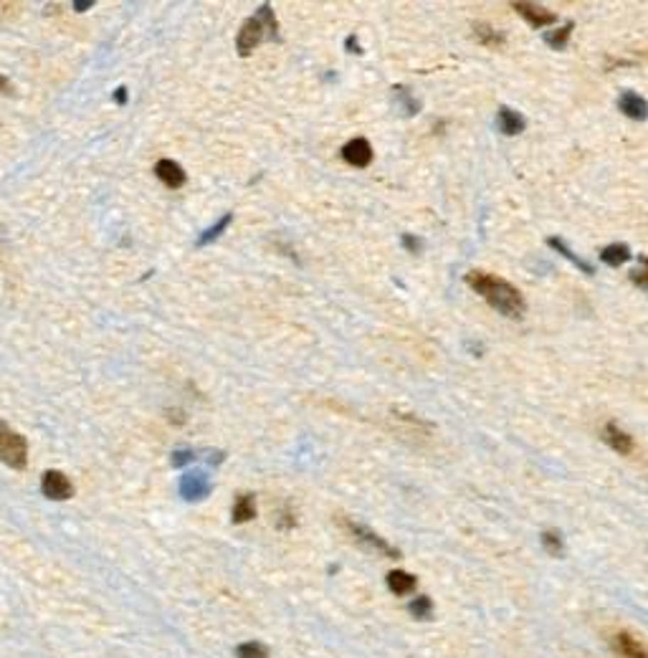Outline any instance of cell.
Wrapping results in <instances>:
<instances>
[{
    "label": "cell",
    "mask_w": 648,
    "mask_h": 658,
    "mask_svg": "<svg viewBox=\"0 0 648 658\" xmlns=\"http://www.w3.org/2000/svg\"><path fill=\"white\" fill-rule=\"evenodd\" d=\"M466 284L476 291L479 296H484L489 304L497 309L499 314L509 319H519L524 314V296L517 286H512L509 281L494 276V274H484V271H469L466 274Z\"/></svg>",
    "instance_id": "1"
},
{
    "label": "cell",
    "mask_w": 648,
    "mask_h": 658,
    "mask_svg": "<svg viewBox=\"0 0 648 658\" xmlns=\"http://www.w3.org/2000/svg\"><path fill=\"white\" fill-rule=\"evenodd\" d=\"M264 38H276V21H274V11L271 6H264L256 11L254 18H249L246 23L241 26L236 38V46L241 56H249L256 46H259Z\"/></svg>",
    "instance_id": "2"
},
{
    "label": "cell",
    "mask_w": 648,
    "mask_h": 658,
    "mask_svg": "<svg viewBox=\"0 0 648 658\" xmlns=\"http://www.w3.org/2000/svg\"><path fill=\"white\" fill-rule=\"evenodd\" d=\"M0 461L11 468H23L28 461V443L21 433L0 421Z\"/></svg>",
    "instance_id": "3"
},
{
    "label": "cell",
    "mask_w": 648,
    "mask_h": 658,
    "mask_svg": "<svg viewBox=\"0 0 648 658\" xmlns=\"http://www.w3.org/2000/svg\"><path fill=\"white\" fill-rule=\"evenodd\" d=\"M342 527L352 534L357 542H362L364 547H370V549H375V552H380V554H385V557H400V552L395 547H390L388 542L382 537H377L375 532L372 529H367V527H362V524H357V522H350V519H342Z\"/></svg>",
    "instance_id": "4"
},
{
    "label": "cell",
    "mask_w": 648,
    "mask_h": 658,
    "mask_svg": "<svg viewBox=\"0 0 648 658\" xmlns=\"http://www.w3.org/2000/svg\"><path fill=\"white\" fill-rule=\"evenodd\" d=\"M40 489L53 502H64V499H69L74 494V486H71V481L61 471H46L43 481H40Z\"/></svg>",
    "instance_id": "5"
},
{
    "label": "cell",
    "mask_w": 648,
    "mask_h": 658,
    "mask_svg": "<svg viewBox=\"0 0 648 658\" xmlns=\"http://www.w3.org/2000/svg\"><path fill=\"white\" fill-rule=\"evenodd\" d=\"M342 157H345V162L352 165V168H367L372 162V147L364 137H355L342 147Z\"/></svg>",
    "instance_id": "6"
},
{
    "label": "cell",
    "mask_w": 648,
    "mask_h": 658,
    "mask_svg": "<svg viewBox=\"0 0 648 658\" xmlns=\"http://www.w3.org/2000/svg\"><path fill=\"white\" fill-rule=\"evenodd\" d=\"M512 8L524 18L526 23L534 26V28H544V26H552L557 21L555 13L537 6V3H512Z\"/></svg>",
    "instance_id": "7"
},
{
    "label": "cell",
    "mask_w": 648,
    "mask_h": 658,
    "mask_svg": "<svg viewBox=\"0 0 648 658\" xmlns=\"http://www.w3.org/2000/svg\"><path fill=\"white\" fill-rule=\"evenodd\" d=\"M603 441H605L615 453H620V456L633 453V438L625 433L623 428H620L615 421H608L605 426H603Z\"/></svg>",
    "instance_id": "8"
},
{
    "label": "cell",
    "mask_w": 648,
    "mask_h": 658,
    "mask_svg": "<svg viewBox=\"0 0 648 658\" xmlns=\"http://www.w3.org/2000/svg\"><path fill=\"white\" fill-rule=\"evenodd\" d=\"M180 494L188 502H200L210 494V481L205 479V474H188L180 481Z\"/></svg>",
    "instance_id": "9"
},
{
    "label": "cell",
    "mask_w": 648,
    "mask_h": 658,
    "mask_svg": "<svg viewBox=\"0 0 648 658\" xmlns=\"http://www.w3.org/2000/svg\"><path fill=\"white\" fill-rule=\"evenodd\" d=\"M618 109L636 122L648 119V102L643 97H638L636 92H625L623 97L618 99Z\"/></svg>",
    "instance_id": "10"
},
{
    "label": "cell",
    "mask_w": 648,
    "mask_h": 658,
    "mask_svg": "<svg viewBox=\"0 0 648 658\" xmlns=\"http://www.w3.org/2000/svg\"><path fill=\"white\" fill-rule=\"evenodd\" d=\"M155 175L168 185V188H183L185 185V170L173 160H160L155 165Z\"/></svg>",
    "instance_id": "11"
},
{
    "label": "cell",
    "mask_w": 648,
    "mask_h": 658,
    "mask_svg": "<svg viewBox=\"0 0 648 658\" xmlns=\"http://www.w3.org/2000/svg\"><path fill=\"white\" fill-rule=\"evenodd\" d=\"M524 127H526L524 117L517 109H509V107H502V109H499V129H502V134L517 137V134L524 132Z\"/></svg>",
    "instance_id": "12"
},
{
    "label": "cell",
    "mask_w": 648,
    "mask_h": 658,
    "mask_svg": "<svg viewBox=\"0 0 648 658\" xmlns=\"http://www.w3.org/2000/svg\"><path fill=\"white\" fill-rule=\"evenodd\" d=\"M615 651H618L623 658H648V651L643 648V643L631 633L615 635Z\"/></svg>",
    "instance_id": "13"
},
{
    "label": "cell",
    "mask_w": 648,
    "mask_h": 658,
    "mask_svg": "<svg viewBox=\"0 0 648 658\" xmlns=\"http://www.w3.org/2000/svg\"><path fill=\"white\" fill-rule=\"evenodd\" d=\"M388 588L393 590L395 595H408L416 590V578L405 570H393V572H388Z\"/></svg>",
    "instance_id": "14"
},
{
    "label": "cell",
    "mask_w": 648,
    "mask_h": 658,
    "mask_svg": "<svg viewBox=\"0 0 648 658\" xmlns=\"http://www.w3.org/2000/svg\"><path fill=\"white\" fill-rule=\"evenodd\" d=\"M600 259H603V264H608V266H623L625 261L631 259V249H628L625 243H610V246H605V249L600 251Z\"/></svg>",
    "instance_id": "15"
},
{
    "label": "cell",
    "mask_w": 648,
    "mask_h": 658,
    "mask_svg": "<svg viewBox=\"0 0 648 658\" xmlns=\"http://www.w3.org/2000/svg\"><path fill=\"white\" fill-rule=\"evenodd\" d=\"M474 36H476V41L484 43L486 48L504 46V33H499V31L492 28L489 23H474Z\"/></svg>",
    "instance_id": "16"
},
{
    "label": "cell",
    "mask_w": 648,
    "mask_h": 658,
    "mask_svg": "<svg viewBox=\"0 0 648 658\" xmlns=\"http://www.w3.org/2000/svg\"><path fill=\"white\" fill-rule=\"evenodd\" d=\"M256 517V504L251 494H241L238 502L233 504V522L236 524H243V522H251Z\"/></svg>",
    "instance_id": "17"
},
{
    "label": "cell",
    "mask_w": 648,
    "mask_h": 658,
    "mask_svg": "<svg viewBox=\"0 0 648 658\" xmlns=\"http://www.w3.org/2000/svg\"><path fill=\"white\" fill-rule=\"evenodd\" d=\"M550 246H552V249H555V251H560V254L565 256V259L570 261V264H575V266H578V269H580V271H583V274H588V276H593V274H595V269H593V266L588 264V261L578 259V256H575V251H570V249H567V246L560 241V238H550Z\"/></svg>",
    "instance_id": "18"
},
{
    "label": "cell",
    "mask_w": 648,
    "mask_h": 658,
    "mask_svg": "<svg viewBox=\"0 0 648 658\" xmlns=\"http://www.w3.org/2000/svg\"><path fill=\"white\" fill-rule=\"evenodd\" d=\"M570 33H573V23L562 26L557 31H550V33L544 36V43L550 48H555V51H562L567 46V41H570Z\"/></svg>",
    "instance_id": "19"
},
{
    "label": "cell",
    "mask_w": 648,
    "mask_h": 658,
    "mask_svg": "<svg viewBox=\"0 0 648 658\" xmlns=\"http://www.w3.org/2000/svg\"><path fill=\"white\" fill-rule=\"evenodd\" d=\"M542 547L547 549V552L552 554V557H560L562 549H565V544H562V537L557 529H547L542 532Z\"/></svg>",
    "instance_id": "20"
},
{
    "label": "cell",
    "mask_w": 648,
    "mask_h": 658,
    "mask_svg": "<svg viewBox=\"0 0 648 658\" xmlns=\"http://www.w3.org/2000/svg\"><path fill=\"white\" fill-rule=\"evenodd\" d=\"M231 218H233V215H223V218H218V223H215V225H210L208 231H202V236L198 238V246H208L210 241H215V238H218L220 233H223V231H226V228H228V223H231Z\"/></svg>",
    "instance_id": "21"
},
{
    "label": "cell",
    "mask_w": 648,
    "mask_h": 658,
    "mask_svg": "<svg viewBox=\"0 0 648 658\" xmlns=\"http://www.w3.org/2000/svg\"><path fill=\"white\" fill-rule=\"evenodd\" d=\"M236 656L238 658H266L269 653H266V648L261 646V643L249 641V643H241V646L236 648Z\"/></svg>",
    "instance_id": "22"
},
{
    "label": "cell",
    "mask_w": 648,
    "mask_h": 658,
    "mask_svg": "<svg viewBox=\"0 0 648 658\" xmlns=\"http://www.w3.org/2000/svg\"><path fill=\"white\" fill-rule=\"evenodd\" d=\"M411 613L421 620L431 618V613H433V603H431L428 598H416V600L411 603Z\"/></svg>",
    "instance_id": "23"
},
{
    "label": "cell",
    "mask_w": 648,
    "mask_h": 658,
    "mask_svg": "<svg viewBox=\"0 0 648 658\" xmlns=\"http://www.w3.org/2000/svg\"><path fill=\"white\" fill-rule=\"evenodd\" d=\"M631 279H633V284H636V286H641V289H648V259H646V256H641V269H638V271H633Z\"/></svg>",
    "instance_id": "24"
},
{
    "label": "cell",
    "mask_w": 648,
    "mask_h": 658,
    "mask_svg": "<svg viewBox=\"0 0 648 658\" xmlns=\"http://www.w3.org/2000/svg\"><path fill=\"white\" fill-rule=\"evenodd\" d=\"M195 453L193 451H175L173 453V466H185L188 461H193Z\"/></svg>",
    "instance_id": "25"
},
{
    "label": "cell",
    "mask_w": 648,
    "mask_h": 658,
    "mask_svg": "<svg viewBox=\"0 0 648 658\" xmlns=\"http://www.w3.org/2000/svg\"><path fill=\"white\" fill-rule=\"evenodd\" d=\"M403 243H405V246H408V249H411V251H418V249H421V243H418L413 236H405V238H403Z\"/></svg>",
    "instance_id": "26"
},
{
    "label": "cell",
    "mask_w": 648,
    "mask_h": 658,
    "mask_svg": "<svg viewBox=\"0 0 648 658\" xmlns=\"http://www.w3.org/2000/svg\"><path fill=\"white\" fill-rule=\"evenodd\" d=\"M13 92V87L8 84V79L6 76H0V94H11Z\"/></svg>",
    "instance_id": "27"
},
{
    "label": "cell",
    "mask_w": 648,
    "mask_h": 658,
    "mask_svg": "<svg viewBox=\"0 0 648 658\" xmlns=\"http://www.w3.org/2000/svg\"><path fill=\"white\" fill-rule=\"evenodd\" d=\"M124 94H127V89H124V87H119V89H117L114 99H117V102H119V104H122V102H124V99H127V97H124Z\"/></svg>",
    "instance_id": "28"
},
{
    "label": "cell",
    "mask_w": 648,
    "mask_h": 658,
    "mask_svg": "<svg viewBox=\"0 0 648 658\" xmlns=\"http://www.w3.org/2000/svg\"><path fill=\"white\" fill-rule=\"evenodd\" d=\"M76 11H87V8H92V3H74Z\"/></svg>",
    "instance_id": "29"
}]
</instances>
